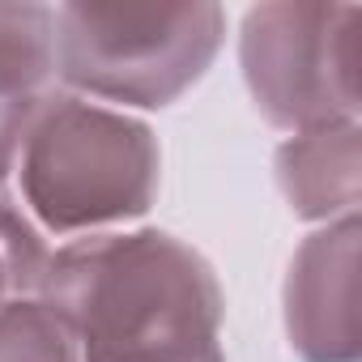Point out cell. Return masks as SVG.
<instances>
[{
  "label": "cell",
  "instance_id": "cell-1",
  "mask_svg": "<svg viewBox=\"0 0 362 362\" xmlns=\"http://www.w3.org/2000/svg\"><path fill=\"white\" fill-rule=\"evenodd\" d=\"M39 298L69 324L77 362H226L222 281L166 230H107L56 247Z\"/></svg>",
  "mask_w": 362,
  "mask_h": 362
},
{
  "label": "cell",
  "instance_id": "cell-2",
  "mask_svg": "<svg viewBox=\"0 0 362 362\" xmlns=\"http://www.w3.org/2000/svg\"><path fill=\"white\" fill-rule=\"evenodd\" d=\"M22 209L43 235H107L153 209L162 149L145 119L52 90L18 153Z\"/></svg>",
  "mask_w": 362,
  "mask_h": 362
},
{
  "label": "cell",
  "instance_id": "cell-3",
  "mask_svg": "<svg viewBox=\"0 0 362 362\" xmlns=\"http://www.w3.org/2000/svg\"><path fill=\"white\" fill-rule=\"evenodd\" d=\"M226 13L197 5H60L56 81L90 103L162 111L218 60Z\"/></svg>",
  "mask_w": 362,
  "mask_h": 362
},
{
  "label": "cell",
  "instance_id": "cell-4",
  "mask_svg": "<svg viewBox=\"0 0 362 362\" xmlns=\"http://www.w3.org/2000/svg\"><path fill=\"white\" fill-rule=\"evenodd\" d=\"M358 9L273 0L243 13L239 69L264 124L298 136L358 119Z\"/></svg>",
  "mask_w": 362,
  "mask_h": 362
},
{
  "label": "cell",
  "instance_id": "cell-5",
  "mask_svg": "<svg viewBox=\"0 0 362 362\" xmlns=\"http://www.w3.org/2000/svg\"><path fill=\"white\" fill-rule=\"evenodd\" d=\"M358 214L307 235L281 286L286 341L303 362H358Z\"/></svg>",
  "mask_w": 362,
  "mask_h": 362
},
{
  "label": "cell",
  "instance_id": "cell-6",
  "mask_svg": "<svg viewBox=\"0 0 362 362\" xmlns=\"http://www.w3.org/2000/svg\"><path fill=\"white\" fill-rule=\"evenodd\" d=\"M56 90V9L0 0V188L18 170L30 119Z\"/></svg>",
  "mask_w": 362,
  "mask_h": 362
},
{
  "label": "cell",
  "instance_id": "cell-7",
  "mask_svg": "<svg viewBox=\"0 0 362 362\" xmlns=\"http://www.w3.org/2000/svg\"><path fill=\"white\" fill-rule=\"evenodd\" d=\"M273 175L286 205L303 222H337L358 214L362 201V128L332 124L315 132H298L277 145Z\"/></svg>",
  "mask_w": 362,
  "mask_h": 362
},
{
  "label": "cell",
  "instance_id": "cell-8",
  "mask_svg": "<svg viewBox=\"0 0 362 362\" xmlns=\"http://www.w3.org/2000/svg\"><path fill=\"white\" fill-rule=\"evenodd\" d=\"M47 239L30 222L18 197L0 188V311L18 298H35L47 269Z\"/></svg>",
  "mask_w": 362,
  "mask_h": 362
},
{
  "label": "cell",
  "instance_id": "cell-9",
  "mask_svg": "<svg viewBox=\"0 0 362 362\" xmlns=\"http://www.w3.org/2000/svg\"><path fill=\"white\" fill-rule=\"evenodd\" d=\"M0 362H77L69 324L35 294L0 311Z\"/></svg>",
  "mask_w": 362,
  "mask_h": 362
}]
</instances>
